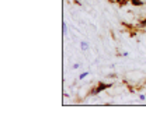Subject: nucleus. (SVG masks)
I'll use <instances>...</instances> for the list:
<instances>
[{
	"label": "nucleus",
	"instance_id": "nucleus-1",
	"mask_svg": "<svg viewBox=\"0 0 146 123\" xmlns=\"http://www.w3.org/2000/svg\"><path fill=\"white\" fill-rule=\"evenodd\" d=\"M108 87H110L108 84H104V83H98V87L93 88V91H91V95H97V94H100L101 91L107 89Z\"/></svg>",
	"mask_w": 146,
	"mask_h": 123
},
{
	"label": "nucleus",
	"instance_id": "nucleus-2",
	"mask_svg": "<svg viewBox=\"0 0 146 123\" xmlns=\"http://www.w3.org/2000/svg\"><path fill=\"white\" fill-rule=\"evenodd\" d=\"M89 48H90V45H89V42H87V41H82V42H80V49H82L83 52L89 51Z\"/></svg>",
	"mask_w": 146,
	"mask_h": 123
},
{
	"label": "nucleus",
	"instance_id": "nucleus-3",
	"mask_svg": "<svg viewBox=\"0 0 146 123\" xmlns=\"http://www.w3.org/2000/svg\"><path fill=\"white\" fill-rule=\"evenodd\" d=\"M62 30H63V35H68V24H66V21L62 22Z\"/></svg>",
	"mask_w": 146,
	"mask_h": 123
},
{
	"label": "nucleus",
	"instance_id": "nucleus-4",
	"mask_svg": "<svg viewBox=\"0 0 146 123\" xmlns=\"http://www.w3.org/2000/svg\"><path fill=\"white\" fill-rule=\"evenodd\" d=\"M128 1H131L133 6H142L143 4V1H141V0H128Z\"/></svg>",
	"mask_w": 146,
	"mask_h": 123
},
{
	"label": "nucleus",
	"instance_id": "nucleus-5",
	"mask_svg": "<svg viewBox=\"0 0 146 123\" xmlns=\"http://www.w3.org/2000/svg\"><path fill=\"white\" fill-rule=\"evenodd\" d=\"M87 76H89V71H84V73H82V74L79 76V80H84Z\"/></svg>",
	"mask_w": 146,
	"mask_h": 123
},
{
	"label": "nucleus",
	"instance_id": "nucleus-6",
	"mask_svg": "<svg viewBox=\"0 0 146 123\" xmlns=\"http://www.w3.org/2000/svg\"><path fill=\"white\" fill-rule=\"evenodd\" d=\"M139 99H141V101H145V99H146V95L141 94V95H139Z\"/></svg>",
	"mask_w": 146,
	"mask_h": 123
},
{
	"label": "nucleus",
	"instance_id": "nucleus-7",
	"mask_svg": "<svg viewBox=\"0 0 146 123\" xmlns=\"http://www.w3.org/2000/svg\"><path fill=\"white\" fill-rule=\"evenodd\" d=\"M141 27H146V20H142V21H141Z\"/></svg>",
	"mask_w": 146,
	"mask_h": 123
},
{
	"label": "nucleus",
	"instance_id": "nucleus-8",
	"mask_svg": "<svg viewBox=\"0 0 146 123\" xmlns=\"http://www.w3.org/2000/svg\"><path fill=\"white\" fill-rule=\"evenodd\" d=\"M79 67H80L79 63H74V64H73V69H79Z\"/></svg>",
	"mask_w": 146,
	"mask_h": 123
}]
</instances>
